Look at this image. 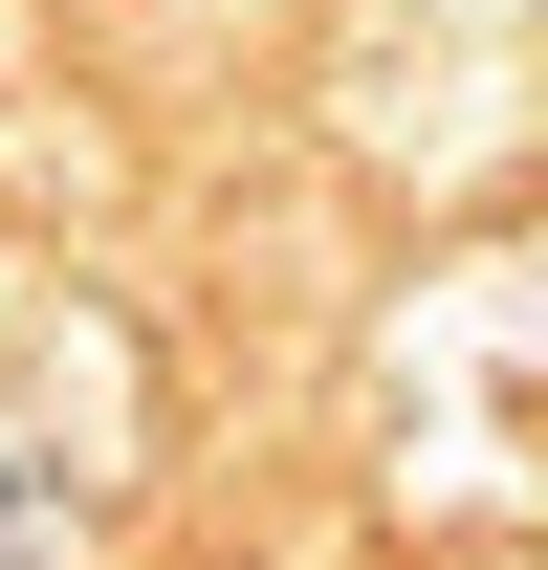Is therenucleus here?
Returning a JSON list of instances; mask_svg holds the SVG:
<instances>
[{
  "label": "nucleus",
  "mask_w": 548,
  "mask_h": 570,
  "mask_svg": "<svg viewBox=\"0 0 548 570\" xmlns=\"http://www.w3.org/2000/svg\"><path fill=\"white\" fill-rule=\"evenodd\" d=\"M67 549H88V461H67V417L0 395V570H67Z\"/></svg>",
  "instance_id": "nucleus-1"
}]
</instances>
